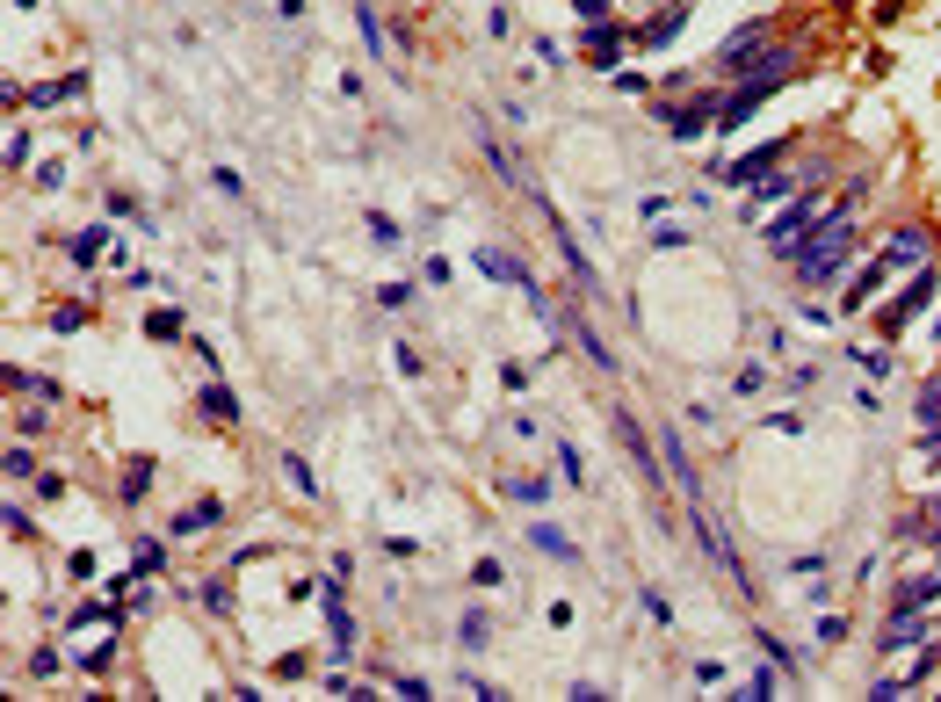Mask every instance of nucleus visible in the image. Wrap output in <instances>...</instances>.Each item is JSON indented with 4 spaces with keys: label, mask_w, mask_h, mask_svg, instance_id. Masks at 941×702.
<instances>
[{
    "label": "nucleus",
    "mask_w": 941,
    "mask_h": 702,
    "mask_svg": "<svg viewBox=\"0 0 941 702\" xmlns=\"http://www.w3.org/2000/svg\"><path fill=\"white\" fill-rule=\"evenodd\" d=\"M558 464H565V485H587V456H580V449H572V442L558 449Z\"/></svg>",
    "instance_id": "obj_30"
},
{
    "label": "nucleus",
    "mask_w": 941,
    "mask_h": 702,
    "mask_svg": "<svg viewBox=\"0 0 941 702\" xmlns=\"http://www.w3.org/2000/svg\"><path fill=\"white\" fill-rule=\"evenodd\" d=\"M145 493H153V464H145V456H131V471H124V500L138 507Z\"/></svg>",
    "instance_id": "obj_24"
},
{
    "label": "nucleus",
    "mask_w": 941,
    "mask_h": 702,
    "mask_svg": "<svg viewBox=\"0 0 941 702\" xmlns=\"http://www.w3.org/2000/svg\"><path fill=\"white\" fill-rule=\"evenodd\" d=\"M818 218H826V196H818V189H804L797 203L782 210V218H768V232H761V239H768L775 254H789V247H797V239H804V232H811Z\"/></svg>",
    "instance_id": "obj_3"
},
{
    "label": "nucleus",
    "mask_w": 941,
    "mask_h": 702,
    "mask_svg": "<svg viewBox=\"0 0 941 702\" xmlns=\"http://www.w3.org/2000/svg\"><path fill=\"white\" fill-rule=\"evenodd\" d=\"M210 181H218V196H247V181H239L232 167H210Z\"/></svg>",
    "instance_id": "obj_36"
},
{
    "label": "nucleus",
    "mask_w": 941,
    "mask_h": 702,
    "mask_svg": "<svg viewBox=\"0 0 941 702\" xmlns=\"http://www.w3.org/2000/svg\"><path fill=\"white\" fill-rule=\"evenodd\" d=\"M674 8H695V0H674Z\"/></svg>",
    "instance_id": "obj_41"
},
{
    "label": "nucleus",
    "mask_w": 941,
    "mask_h": 702,
    "mask_svg": "<svg viewBox=\"0 0 941 702\" xmlns=\"http://www.w3.org/2000/svg\"><path fill=\"white\" fill-rule=\"evenodd\" d=\"M457 645H464V652H485V645H493V623H485L478 608H471V616L457 623Z\"/></svg>",
    "instance_id": "obj_22"
},
{
    "label": "nucleus",
    "mask_w": 941,
    "mask_h": 702,
    "mask_svg": "<svg viewBox=\"0 0 941 702\" xmlns=\"http://www.w3.org/2000/svg\"><path fill=\"white\" fill-rule=\"evenodd\" d=\"M666 478H674L688 500H703V485H695V464H688V442L674 435V427H666Z\"/></svg>",
    "instance_id": "obj_17"
},
{
    "label": "nucleus",
    "mask_w": 941,
    "mask_h": 702,
    "mask_svg": "<svg viewBox=\"0 0 941 702\" xmlns=\"http://www.w3.org/2000/svg\"><path fill=\"white\" fill-rule=\"evenodd\" d=\"M934 471H941V464H934Z\"/></svg>",
    "instance_id": "obj_42"
},
{
    "label": "nucleus",
    "mask_w": 941,
    "mask_h": 702,
    "mask_svg": "<svg viewBox=\"0 0 941 702\" xmlns=\"http://www.w3.org/2000/svg\"><path fill=\"white\" fill-rule=\"evenodd\" d=\"M471 579H478V587H500L507 572H500V558H478V565H471Z\"/></svg>",
    "instance_id": "obj_37"
},
{
    "label": "nucleus",
    "mask_w": 941,
    "mask_h": 702,
    "mask_svg": "<svg viewBox=\"0 0 941 702\" xmlns=\"http://www.w3.org/2000/svg\"><path fill=\"white\" fill-rule=\"evenodd\" d=\"M145 333H153V341H181V319H174V312H153V319H145Z\"/></svg>",
    "instance_id": "obj_33"
},
{
    "label": "nucleus",
    "mask_w": 941,
    "mask_h": 702,
    "mask_svg": "<svg viewBox=\"0 0 941 702\" xmlns=\"http://www.w3.org/2000/svg\"><path fill=\"white\" fill-rule=\"evenodd\" d=\"M637 601H645V616H652V623H674V608H666V594H659V587H637Z\"/></svg>",
    "instance_id": "obj_32"
},
{
    "label": "nucleus",
    "mask_w": 941,
    "mask_h": 702,
    "mask_svg": "<svg viewBox=\"0 0 941 702\" xmlns=\"http://www.w3.org/2000/svg\"><path fill=\"white\" fill-rule=\"evenodd\" d=\"M471 138H478V152H485V160H493V167H500V181H522V167H514V152L500 145V131H493V124H485V116H471Z\"/></svg>",
    "instance_id": "obj_16"
},
{
    "label": "nucleus",
    "mask_w": 941,
    "mask_h": 702,
    "mask_svg": "<svg viewBox=\"0 0 941 702\" xmlns=\"http://www.w3.org/2000/svg\"><path fill=\"white\" fill-rule=\"evenodd\" d=\"M51 326H58V333H80V326H87V304H58Z\"/></svg>",
    "instance_id": "obj_31"
},
{
    "label": "nucleus",
    "mask_w": 941,
    "mask_h": 702,
    "mask_svg": "<svg viewBox=\"0 0 941 702\" xmlns=\"http://www.w3.org/2000/svg\"><path fill=\"white\" fill-rule=\"evenodd\" d=\"M522 529H529V543H536L543 558H558V565H580V543H572V536H558L551 522H522Z\"/></svg>",
    "instance_id": "obj_19"
},
{
    "label": "nucleus",
    "mask_w": 941,
    "mask_h": 702,
    "mask_svg": "<svg viewBox=\"0 0 941 702\" xmlns=\"http://www.w3.org/2000/svg\"><path fill=\"white\" fill-rule=\"evenodd\" d=\"M29 152H37V145H29V131H15V138H8V174L29 167Z\"/></svg>",
    "instance_id": "obj_34"
},
{
    "label": "nucleus",
    "mask_w": 941,
    "mask_h": 702,
    "mask_svg": "<svg viewBox=\"0 0 941 702\" xmlns=\"http://www.w3.org/2000/svg\"><path fill=\"white\" fill-rule=\"evenodd\" d=\"M891 283V254H876V261H862L855 268V290H847V312H869L876 304V290Z\"/></svg>",
    "instance_id": "obj_12"
},
{
    "label": "nucleus",
    "mask_w": 941,
    "mask_h": 702,
    "mask_svg": "<svg viewBox=\"0 0 941 702\" xmlns=\"http://www.w3.org/2000/svg\"><path fill=\"white\" fill-rule=\"evenodd\" d=\"M934 384H941V377H934Z\"/></svg>",
    "instance_id": "obj_43"
},
{
    "label": "nucleus",
    "mask_w": 941,
    "mask_h": 702,
    "mask_svg": "<svg viewBox=\"0 0 941 702\" xmlns=\"http://www.w3.org/2000/svg\"><path fill=\"white\" fill-rule=\"evenodd\" d=\"M102 247H109V225H87L80 239H73V261L87 268V261H102Z\"/></svg>",
    "instance_id": "obj_23"
},
{
    "label": "nucleus",
    "mask_w": 941,
    "mask_h": 702,
    "mask_svg": "<svg viewBox=\"0 0 941 702\" xmlns=\"http://www.w3.org/2000/svg\"><path fill=\"white\" fill-rule=\"evenodd\" d=\"M855 247H862V232H855V225H847V210L833 203V210H826V218H818V225H811V239H797V247H789L782 261H789V268H797V276H804V283H833V276H840V268H847V261H855Z\"/></svg>",
    "instance_id": "obj_1"
},
{
    "label": "nucleus",
    "mask_w": 941,
    "mask_h": 702,
    "mask_svg": "<svg viewBox=\"0 0 941 702\" xmlns=\"http://www.w3.org/2000/svg\"><path fill=\"white\" fill-rule=\"evenodd\" d=\"M717 109H724V95H695V102H659L652 116H666L674 138H703V131H717Z\"/></svg>",
    "instance_id": "obj_5"
},
{
    "label": "nucleus",
    "mask_w": 941,
    "mask_h": 702,
    "mask_svg": "<svg viewBox=\"0 0 941 702\" xmlns=\"http://www.w3.org/2000/svg\"><path fill=\"white\" fill-rule=\"evenodd\" d=\"M355 29H362V51L384 58V22H377V0H355Z\"/></svg>",
    "instance_id": "obj_21"
},
{
    "label": "nucleus",
    "mask_w": 941,
    "mask_h": 702,
    "mask_svg": "<svg viewBox=\"0 0 941 702\" xmlns=\"http://www.w3.org/2000/svg\"><path fill=\"white\" fill-rule=\"evenodd\" d=\"M218 522H225V500H210V493H203V500L181 507L167 529H174V536H203V529H218Z\"/></svg>",
    "instance_id": "obj_14"
},
{
    "label": "nucleus",
    "mask_w": 941,
    "mask_h": 702,
    "mask_svg": "<svg viewBox=\"0 0 941 702\" xmlns=\"http://www.w3.org/2000/svg\"><path fill=\"white\" fill-rule=\"evenodd\" d=\"M616 435H623V449H630V464H637V478H645L652 493H659V485H666V464H652V442H645V427H637L630 413H616Z\"/></svg>",
    "instance_id": "obj_10"
},
{
    "label": "nucleus",
    "mask_w": 941,
    "mask_h": 702,
    "mask_svg": "<svg viewBox=\"0 0 941 702\" xmlns=\"http://www.w3.org/2000/svg\"><path fill=\"white\" fill-rule=\"evenodd\" d=\"M572 15H580V22L594 29V22H609V0H572Z\"/></svg>",
    "instance_id": "obj_35"
},
{
    "label": "nucleus",
    "mask_w": 941,
    "mask_h": 702,
    "mask_svg": "<svg viewBox=\"0 0 941 702\" xmlns=\"http://www.w3.org/2000/svg\"><path fill=\"white\" fill-rule=\"evenodd\" d=\"M941 594V572H913V579H905V587L891 594V608H927Z\"/></svg>",
    "instance_id": "obj_20"
},
{
    "label": "nucleus",
    "mask_w": 941,
    "mask_h": 702,
    "mask_svg": "<svg viewBox=\"0 0 941 702\" xmlns=\"http://www.w3.org/2000/svg\"><path fill=\"white\" fill-rule=\"evenodd\" d=\"M196 413H203L210 427H232V420H239V399H232V384H218V377H210V384L196 391Z\"/></svg>",
    "instance_id": "obj_15"
},
{
    "label": "nucleus",
    "mask_w": 941,
    "mask_h": 702,
    "mask_svg": "<svg viewBox=\"0 0 941 702\" xmlns=\"http://www.w3.org/2000/svg\"><path fill=\"white\" fill-rule=\"evenodd\" d=\"M688 22V8H674V0H666V8L645 22V29H637V44H645V51H666V44H674V29Z\"/></svg>",
    "instance_id": "obj_18"
},
{
    "label": "nucleus",
    "mask_w": 941,
    "mask_h": 702,
    "mask_svg": "<svg viewBox=\"0 0 941 702\" xmlns=\"http://www.w3.org/2000/svg\"><path fill=\"white\" fill-rule=\"evenodd\" d=\"M0 522H8V536H29V529H37V522H29V507H15V500H8V514H0Z\"/></svg>",
    "instance_id": "obj_38"
},
{
    "label": "nucleus",
    "mask_w": 941,
    "mask_h": 702,
    "mask_svg": "<svg viewBox=\"0 0 941 702\" xmlns=\"http://www.w3.org/2000/svg\"><path fill=\"white\" fill-rule=\"evenodd\" d=\"M934 297H941V276H934V268H920V276H913V283L898 290V304H891V312H884V333H898V326H913V319L927 312Z\"/></svg>",
    "instance_id": "obj_6"
},
{
    "label": "nucleus",
    "mask_w": 941,
    "mask_h": 702,
    "mask_svg": "<svg viewBox=\"0 0 941 702\" xmlns=\"http://www.w3.org/2000/svg\"><path fill=\"white\" fill-rule=\"evenodd\" d=\"M0 471H8V478H37V456H29L22 442H8V456H0Z\"/></svg>",
    "instance_id": "obj_27"
},
{
    "label": "nucleus",
    "mask_w": 941,
    "mask_h": 702,
    "mask_svg": "<svg viewBox=\"0 0 941 702\" xmlns=\"http://www.w3.org/2000/svg\"><path fill=\"white\" fill-rule=\"evenodd\" d=\"M775 688H782V681H775V674H768V666H761V674H753V681H746V695H753V702H768V695H775Z\"/></svg>",
    "instance_id": "obj_39"
},
{
    "label": "nucleus",
    "mask_w": 941,
    "mask_h": 702,
    "mask_svg": "<svg viewBox=\"0 0 941 702\" xmlns=\"http://www.w3.org/2000/svg\"><path fill=\"white\" fill-rule=\"evenodd\" d=\"M283 478H290V485H297V493H305V500L319 493V478H312V464H305V456H283Z\"/></svg>",
    "instance_id": "obj_26"
},
{
    "label": "nucleus",
    "mask_w": 941,
    "mask_h": 702,
    "mask_svg": "<svg viewBox=\"0 0 941 702\" xmlns=\"http://www.w3.org/2000/svg\"><path fill=\"white\" fill-rule=\"evenodd\" d=\"M536 218L551 225V239H558V254H565V268H572V283H580V297H594L601 283H594V261H587V247H580V232H572L565 218H558V203L536 189Z\"/></svg>",
    "instance_id": "obj_2"
},
{
    "label": "nucleus",
    "mask_w": 941,
    "mask_h": 702,
    "mask_svg": "<svg viewBox=\"0 0 941 702\" xmlns=\"http://www.w3.org/2000/svg\"><path fill=\"white\" fill-rule=\"evenodd\" d=\"M580 58H587V66H616V58H623V29L616 22H594L587 37H580Z\"/></svg>",
    "instance_id": "obj_13"
},
{
    "label": "nucleus",
    "mask_w": 941,
    "mask_h": 702,
    "mask_svg": "<svg viewBox=\"0 0 941 702\" xmlns=\"http://www.w3.org/2000/svg\"><path fill=\"white\" fill-rule=\"evenodd\" d=\"M695 543H703V551L724 565V579H732L739 594H753V579H746V565H739V551H732V536H724V522H717L710 507H695Z\"/></svg>",
    "instance_id": "obj_4"
},
{
    "label": "nucleus",
    "mask_w": 941,
    "mask_h": 702,
    "mask_svg": "<svg viewBox=\"0 0 941 702\" xmlns=\"http://www.w3.org/2000/svg\"><path fill=\"white\" fill-rule=\"evenodd\" d=\"M789 160V145L775 138V145H753L746 152V160H732V167H717V181H732V189H753V181H761V174H775Z\"/></svg>",
    "instance_id": "obj_8"
},
{
    "label": "nucleus",
    "mask_w": 941,
    "mask_h": 702,
    "mask_svg": "<svg viewBox=\"0 0 941 702\" xmlns=\"http://www.w3.org/2000/svg\"><path fill=\"white\" fill-rule=\"evenodd\" d=\"M160 565H167V543H153V536H145L138 551H131V572L145 579V572H160Z\"/></svg>",
    "instance_id": "obj_25"
},
{
    "label": "nucleus",
    "mask_w": 941,
    "mask_h": 702,
    "mask_svg": "<svg viewBox=\"0 0 941 702\" xmlns=\"http://www.w3.org/2000/svg\"><path fill=\"white\" fill-rule=\"evenodd\" d=\"M934 348H941V319H934Z\"/></svg>",
    "instance_id": "obj_40"
},
{
    "label": "nucleus",
    "mask_w": 941,
    "mask_h": 702,
    "mask_svg": "<svg viewBox=\"0 0 941 702\" xmlns=\"http://www.w3.org/2000/svg\"><path fill=\"white\" fill-rule=\"evenodd\" d=\"M362 225H370V239H377V247H399V239H406L399 225H391V218H384V210H370V218H362Z\"/></svg>",
    "instance_id": "obj_29"
},
{
    "label": "nucleus",
    "mask_w": 941,
    "mask_h": 702,
    "mask_svg": "<svg viewBox=\"0 0 941 702\" xmlns=\"http://www.w3.org/2000/svg\"><path fill=\"white\" fill-rule=\"evenodd\" d=\"M543 493H551V478H507V500H536L543 507Z\"/></svg>",
    "instance_id": "obj_28"
},
{
    "label": "nucleus",
    "mask_w": 941,
    "mask_h": 702,
    "mask_svg": "<svg viewBox=\"0 0 941 702\" xmlns=\"http://www.w3.org/2000/svg\"><path fill=\"white\" fill-rule=\"evenodd\" d=\"M87 95V73H66V80H44V87H22V95H15V87H8V109L22 102V109H58V102H80Z\"/></svg>",
    "instance_id": "obj_9"
},
{
    "label": "nucleus",
    "mask_w": 941,
    "mask_h": 702,
    "mask_svg": "<svg viewBox=\"0 0 941 702\" xmlns=\"http://www.w3.org/2000/svg\"><path fill=\"white\" fill-rule=\"evenodd\" d=\"M884 254H891V268H927V254H934V239H927L920 225H898V232L884 239Z\"/></svg>",
    "instance_id": "obj_11"
},
{
    "label": "nucleus",
    "mask_w": 941,
    "mask_h": 702,
    "mask_svg": "<svg viewBox=\"0 0 941 702\" xmlns=\"http://www.w3.org/2000/svg\"><path fill=\"white\" fill-rule=\"evenodd\" d=\"M927 637H941V623H927L920 608H891V623H884V637H876V652H913V645H927Z\"/></svg>",
    "instance_id": "obj_7"
}]
</instances>
